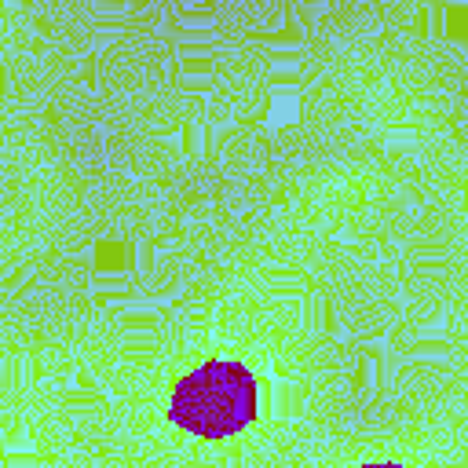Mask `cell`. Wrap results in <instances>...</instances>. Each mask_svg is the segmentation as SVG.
<instances>
[{"mask_svg": "<svg viewBox=\"0 0 468 468\" xmlns=\"http://www.w3.org/2000/svg\"><path fill=\"white\" fill-rule=\"evenodd\" d=\"M252 410V384L234 366H208L183 380L172 399V417L194 431L223 435L241 428Z\"/></svg>", "mask_w": 468, "mask_h": 468, "instance_id": "6da1fadb", "label": "cell"}, {"mask_svg": "<svg viewBox=\"0 0 468 468\" xmlns=\"http://www.w3.org/2000/svg\"><path fill=\"white\" fill-rule=\"evenodd\" d=\"M366 468H395V464H366Z\"/></svg>", "mask_w": 468, "mask_h": 468, "instance_id": "7a4b0ae2", "label": "cell"}]
</instances>
